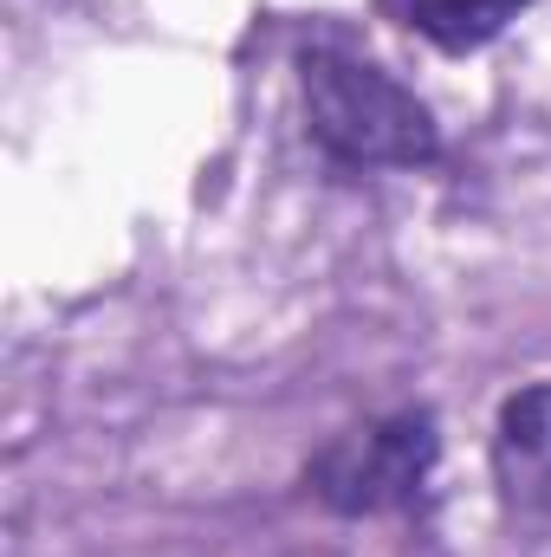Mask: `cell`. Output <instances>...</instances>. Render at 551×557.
Returning a JSON list of instances; mask_svg holds the SVG:
<instances>
[{"instance_id": "1", "label": "cell", "mask_w": 551, "mask_h": 557, "mask_svg": "<svg viewBox=\"0 0 551 557\" xmlns=\"http://www.w3.org/2000/svg\"><path fill=\"white\" fill-rule=\"evenodd\" d=\"M305 117L311 137L351 169H421L441 149L428 104L351 52L305 59Z\"/></svg>"}, {"instance_id": "2", "label": "cell", "mask_w": 551, "mask_h": 557, "mask_svg": "<svg viewBox=\"0 0 551 557\" xmlns=\"http://www.w3.org/2000/svg\"><path fill=\"white\" fill-rule=\"evenodd\" d=\"M434 416H390L370 428L338 434L318 460H311V493L331 512H390L409 506L434 467Z\"/></svg>"}, {"instance_id": "3", "label": "cell", "mask_w": 551, "mask_h": 557, "mask_svg": "<svg viewBox=\"0 0 551 557\" xmlns=\"http://www.w3.org/2000/svg\"><path fill=\"white\" fill-rule=\"evenodd\" d=\"M493 467H500L506 499H546L551 493V383L519 389V396L500 409Z\"/></svg>"}, {"instance_id": "4", "label": "cell", "mask_w": 551, "mask_h": 557, "mask_svg": "<svg viewBox=\"0 0 551 557\" xmlns=\"http://www.w3.org/2000/svg\"><path fill=\"white\" fill-rule=\"evenodd\" d=\"M403 13V26H415L421 39H434L441 52H474L487 46L526 0H390Z\"/></svg>"}]
</instances>
